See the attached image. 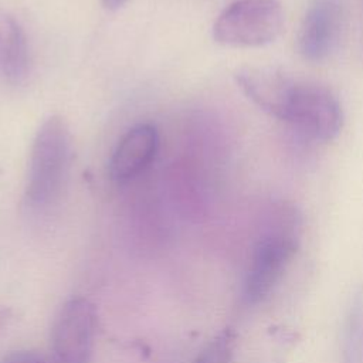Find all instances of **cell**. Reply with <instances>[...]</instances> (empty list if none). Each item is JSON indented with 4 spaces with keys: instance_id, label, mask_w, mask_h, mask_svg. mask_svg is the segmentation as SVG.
<instances>
[{
    "instance_id": "1",
    "label": "cell",
    "mask_w": 363,
    "mask_h": 363,
    "mask_svg": "<svg viewBox=\"0 0 363 363\" xmlns=\"http://www.w3.org/2000/svg\"><path fill=\"white\" fill-rule=\"evenodd\" d=\"M302 217L288 203H274L267 208L265 223L252 247L242 282L247 305L262 302L279 284L301 242Z\"/></svg>"
},
{
    "instance_id": "2",
    "label": "cell",
    "mask_w": 363,
    "mask_h": 363,
    "mask_svg": "<svg viewBox=\"0 0 363 363\" xmlns=\"http://www.w3.org/2000/svg\"><path fill=\"white\" fill-rule=\"evenodd\" d=\"M72 157L71 133L64 118L52 115L38 128L28 159L24 203L43 210L60 196L68 177Z\"/></svg>"
},
{
    "instance_id": "3",
    "label": "cell",
    "mask_w": 363,
    "mask_h": 363,
    "mask_svg": "<svg viewBox=\"0 0 363 363\" xmlns=\"http://www.w3.org/2000/svg\"><path fill=\"white\" fill-rule=\"evenodd\" d=\"M284 11L278 0H235L213 24V38L225 47L255 48L278 38Z\"/></svg>"
},
{
    "instance_id": "4",
    "label": "cell",
    "mask_w": 363,
    "mask_h": 363,
    "mask_svg": "<svg viewBox=\"0 0 363 363\" xmlns=\"http://www.w3.org/2000/svg\"><path fill=\"white\" fill-rule=\"evenodd\" d=\"M279 121L312 140L330 142L342 130L343 111L330 89L296 79Z\"/></svg>"
},
{
    "instance_id": "5",
    "label": "cell",
    "mask_w": 363,
    "mask_h": 363,
    "mask_svg": "<svg viewBox=\"0 0 363 363\" xmlns=\"http://www.w3.org/2000/svg\"><path fill=\"white\" fill-rule=\"evenodd\" d=\"M95 332V306L85 298L68 301L52 326L50 363H89Z\"/></svg>"
},
{
    "instance_id": "6",
    "label": "cell",
    "mask_w": 363,
    "mask_h": 363,
    "mask_svg": "<svg viewBox=\"0 0 363 363\" xmlns=\"http://www.w3.org/2000/svg\"><path fill=\"white\" fill-rule=\"evenodd\" d=\"M343 23L340 0H313L302 18L298 50L312 62L326 60L336 48Z\"/></svg>"
},
{
    "instance_id": "7",
    "label": "cell",
    "mask_w": 363,
    "mask_h": 363,
    "mask_svg": "<svg viewBox=\"0 0 363 363\" xmlns=\"http://www.w3.org/2000/svg\"><path fill=\"white\" fill-rule=\"evenodd\" d=\"M234 77L238 88L254 105L281 119L296 78L274 67H242Z\"/></svg>"
},
{
    "instance_id": "8",
    "label": "cell",
    "mask_w": 363,
    "mask_h": 363,
    "mask_svg": "<svg viewBox=\"0 0 363 363\" xmlns=\"http://www.w3.org/2000/svg\"><path fill=\"white\" fill-rule=\"evenodd\" d=\"M159 135L153 125L139 123L130 128L118 142L111 160L109 176L122 184L139 176L155 159Z\"/></svg>"
},
{
    "instance_id": "9",
    "label": "cell",
    "mask_w": 363,
    "mask_h": 363,
    "mask_svg": "<svg viewBox=\"0 0 363 363\" xmlns=\"http://www.w3.org/2000/svg\"><path fill=\"white\" fill-rule=\"evenodd\" d=\"M28 65L24 30L18 20L0 6V77L10 84H18L27 77Z\"/></svg>"
},
{
    "instance_id": "10",
    "label": "cell",
    "mask_w": 363,
    "mask_h": 363,
    "mask_svg": "<svg viewBox=\"0 0 363 363\" xmlns=\"http://www.w3.org/2000/svg\"><path fill=\"white\" fill-rule=\"evenodd\" d=\"M235 337L230 329L220 332L201 350L194 363H233Z\"/></svg>"
},
{
    "instance_id": "11",
    "label": "cell",
    "mask_w": 363,
    "mask_h": 363,
    "mask_svg": "<svg viewBox=\"0 0 363 363\" xmlns=\"http://www.w3.org/2000/svg\"><path fill=\"white\" fill-rule=\"evenodd\" d=\"M0 363H47L41 354L33 350H14L7 353Z\"/></svg>"
},
{
    "instance_id": "12",
    "label": "cell",
    "mask_w": 363,
    "mask_h": 363,
    "mask_svg": "<svg viewBox=\"0 0 363 363\" xmlns=\"http://www.w3.org/2000/svg\"><path fill=\"white\" fill-rule=\"evenodd\" d=\"M128 0H102L104 7H106L108 10H118L121 9Z\"/></svg>"
}]
</instances>
